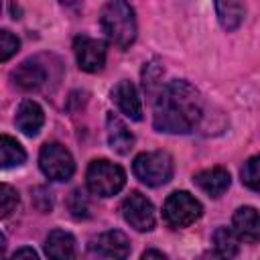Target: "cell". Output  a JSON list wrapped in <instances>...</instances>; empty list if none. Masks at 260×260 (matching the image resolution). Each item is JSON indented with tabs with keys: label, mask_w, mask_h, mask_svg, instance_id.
<instances>
[{
	"label": "cell",
	"mask_w": 260,
	"mask_h": 260,
	"mask_svg": "<svg viewBox=\"0 0 260 260\" xmlns=\"http://www.w3.org/2000/svg\"><path fill=\"white\" fill-rule=\"evenodd\" d=\"M203 116V100L199 91L183 81L173 79L160 87L154 98L152 124L158 132L167 134H189L197 128Z\"/></svg>",
	"instance_id": "cell-1"
},
{
	"label": "cell",
	"mask_w": 260,
	"mask_h": 260,
	"mask_svg": "<svg viewBox=\"0 0 260 260\" xmlns=\"http://www.w3.org/2000/svg\"><path fill=\"white\" fill-rule=\"evenodd\" d=\"M102 28L112 45L128 49L136 41V16L126 0H110L100 16Z\"/></svg>",
	"instance_id": "cell-2"
},
{
	"label": "cell",
	"mask_w": 260,
	"mask_h": 260,
	"mask_svg": "<svg viewBox=\"0 0 260 260\" xmlns=\"http://www.w3.org/2000/svg\"><path fill=\"white\" fill-rule=\"evenodd\" d=\"M132 171L140 183L148 187H160L173 177V158L165 150L140 152L132 162Z\"/></svg>",
	"instance_id": "cell-3"
},
{
	"label": "cell",
	"mask_w": 260,
	"mask_h": 260,
	"mask_svg": "<svg viewBox=\"0 0 260 260\" xmlns=\"http://www.w3.org/2000/svg\"><path fill=\"white\" fill-rule=\"evenodd\" d=\"M85 183L89 193L98 197H112L116 195L124 183H126V173L120 165H114L106 158L91 160L85 173Z\"/></svg>",
	"instance_id": "cell-4"
},
{
	"label": "cell",
	"mask_w": 260,
	"mask_h": 260,
	"mask_svg": "<svg viewBox=\"0 0 260 260\" xmlns=\"http://www.w3.org/2000/svg\"><path fill=\"white\" fill-rule=\"evenodd\" d=\"M203 213L201 203L187 191H175L167 197L162 207V217L173 230H181L197 221Z\"/></svg>",
	"instance_id": "cell-5"
},
{
	"label": "cell",
	"mask_w": 260,
	"mask_h": 260,
	"mask_svg": "<svg viewBox=\"0 0 260 260\" xmlns=\"http://www.w3.org/2000/svg\"><path fill=\"white\" fill-rule=\"evenodd\" d=\"M41 171L51 181H69L75 173V160L71 152L59 142H47L39 154Z\"/></svg>",
	"instance_id": "cell-6"
},
{
	"label": "cell",
	"mask_w": 260,
	"mask_h": 260,
	"mask_svg": "<svg viewBox=\"0 0 260 260\" xmlns=\"http://www.w3.org/2000/svg\"><path fill=\"white\" fill-rule=\"evenodd\" d=\"M122 215L126 223H130L138 232H150L154 228L156 215H154V205L150 199H146L142 193L132 191L124 201H122Z\"/></svg>",
	"instance_id": "cell-7"
},
{
	"label": "cell",
	"mask_w": 260,
	"mask_h": 260,
	"mask_svg": "<svg viewBox=\"0 0 260 260\" xmlns=\"http://www.w3.org/2000/svg\"><path fill=\"white\" fill-rule=\"evenodd\" d=\"M73 51H75L79 69H83L87 73H95L106 65V43L100 39L79 35L73 41Z\"/></svg>",
	"instance_id": "cell-8"
},
{
	"label": "cell",
	"mask_w": 260,
	"mask_h": 260,
	"mask_svg": "<svg viewBox=\"0 0 260 260\" xmlns=\"http://www.w3.org/2000/svg\"><path fill=\"white\" fill-rule=\"evenodd\" d=\"M87 250L91 256H100V258H126L130 254V242L122 232L110 230L93 238Z\"/></svg>",
	"instance_id": "cell-9"
},
{
	"label": "cell",
	"mask_w": 260,
	"mask_h": 260,
	"mask_svg": "<svg viewBox=\"0 0 260 260\" xmlns=\"http://www.w3.org/2000/svg\"><path fill=\"white\" fill-rule=\"evenodd\" d=\"M112 102L120 108V112L124 116H128L130 120H142V104L138 98V91L134 87L132 81L122 79L112 87Z\"/></svg>",
	"instance_id": "cell-10"
},
{
	"label": "cell",
	"mask_w": 260,
	"mask_h": 260,
	"mask_svg": "<svg viewBox=\"0 0 260 260\" xmlns=\"http://www.w3.org/2000/svg\"><path fill=\"white\" fill-rule=\"evenodd\" d=\"M193 183L203 191L207 193L209 197H219L223 195L228 189H230V183H232V177L225 169L221 167H211V169H205L201 173H197L193 177Z\"/></svg>",
	"instance_id": "cell-11"
},
{
	"label": "cell",
	"mask_w": 260,
	"mask_h": 260,
	"mask_svg": "<svg viewBox=\"0 0 260 260\" xmlns=\"http://www.w3.org/2000/svg\"><path fill=\"white\" fill-rule=\"evenodd\" d=\"M14 124L16 128L26 134V136H37L39 130L43 128L45 124V114H43V108L32 102V100H24L18 110H16V118H14Z\"/></svg>",
	"instance_id": "cell-12"
},
{
	"label": "cell",
	"mask_w": 260,
	"mask_h": 260,
	"mask_svg": "<svg viewBox=\"0 0 260 260\" xmlns=\"http://www.w3.org/2000/svg\"><path fill=\"white\" fill-rule=\"evenodd\" d=\"M106 128H108V144L114 152L118 154H128L134 146V134L128 130V126L114 114L110 112L106 118Z\"/></svg>",
	"instance_id": "cell-13"
},
{
	"label": "cell",
	"mask_w": 260,
	"mask_h": 260,
	"mask_svg": "<svg viewBox=\"0 0 260 260\" xmlns=\"http://www.w3.org/2000/svg\"><path fill=\"white\" fill-rule=\"evenodd\" d=\"M232 228L244 242H256L260 240V215L254 207H240L236 209L232 217Z\"/></svg>",
	"instance_id": "cell-14"
},
{
	"label": "cell",
	"mask_w": 260,
	"mask_h": 260,
	"mask_svg": "<svg viewBox=\"0 0 260 260\" xmlns=\"http://www.w3.org/2000/svg\"><path fill=\"white\" fill-rule=\"evenodd\" d=\"M12 79L22 89H39L47 81V71L39 61L26 59L12 71Z\"/></svg>",
	"instance_id": "cell-15"
},
{
	"label": "cell",
	"mask_w": 260,
	"mask_h": 260,
	"mask_svg": "<svg viewBox=\"0 0 260 260\" xmlns=\"http://www.w3.org/2000/svg\"><path fill=\"white\" fill-rule=\"evenodd\" d=\"M45 254L49 258H73L75 238L65 230H53L45 240Z\"/></svg>",
	"instance_id": "cell-16"
},
{
	"label": "cell",
	"mask_w": 260,
	"mask_h": 260,
	"mask_svg": "<svg viewBox=\"0 0 260 260\" xmlns=\"http://www.w3.org/2000/svg\"><path fill=\"white\" fill-rule=\"evenodd\" d=\"M215 10L219 24L225 30H236L244 18V4L242 0H215Z\"/></svg>",
	"instance_id": "cell-17"
},
{
	"label": "cell",
	"mask_w": 260,
	"mask_h": 260,
	"mask_svg": "<svg viewBox=\"0 0 260 260\" xmlns=\"http://www.w3.org/2000/svg\"><path fill=\"white\" fill-rule=\"evenodd\" d=\"M213 246H215V254L223 256V258H234L240 252V238L234 232V228H225L219 225L213 232Z\"/></svg>",
	"instance_id": "cell-18"
},
{
	"label": "cell",
	"mask_w": 260,
	"mask_h": 260,
	"mask_svg": "<svg viewBox=\"0 0 260 260\" xmlns=\"http://www.w3.org/2000/svg\"><path fill=\"white\" fill-rule=\"evenodd\" d=\"M0 160H2V169L20 167L26 160V152H24V148L14 138L4 134L0 138Z\"/></svg>",
	"instance_id": "cell-19"
},
{
	"label": "cell",
	"mask_w": 260,
	"mask_h": 260,
	"mask_svg": "<svg viewBox=\"0 0 260 260\" xmlns=\"http://www.w3.org/2000/svg\"><path fill=\"white\" fill-rule=\"evenodd\" d=\"M240 177H242V183L252 189V191H258L260 193V154L248 158L240 171Z\"/></svg>",
	"instance_id": "cell-20"
},
{
	"label": "cell",
	"mask_w": 260,
	"mask_h": 260,
	"mask_svg": "<svg viewBox=\"0 0 260 260\" xmlns=\"http://www.w3.org/2000/svg\"><path fill=\"white\" fill-rule=\"evenodd\" d=\"M18 205V193L10 187V185H2L0 187V215L2 217H8Z\"/></svg>",
	"instance_id": "cell-21"
},
{
	"label": "cell",
	"mask_w": 260,
	"mask_h": 260,
	"mask_svg": "<svg viewBox=\"0 0 260 260\" xmlns=\"http://www.w3.org/2000/svg\"><path fill=\"white\" fill-rule=\"evenodd\" d=\"M69 211L73 217H87L89 215V201L81 189H75L69 195Z\"/></svg>",
	"instance_id": "cell-22"
},
{
	"label": "cell",
	"mask_w": 260,
	"mask_h": 260,
	"mask_svg": "<svg viewBox=\"0 0 260 260\" xmlns=\"http://www.w3.org/2000/svg\"><path fill=\"white\" fill-rule=\"evenodd\" d=\"M20 47V41L10 30H0V61H8Z\"/></svg>",
	"instance_id": "cell-23"
},
{
	"label": "cell",
	"mask_w": 260,
	"mask_h": 260,
	"mask_svg": "<svg viewBox=\"0 0 260 260\" xmlns=\"http://www.w3.org/2000/svg\"><path fill=\"white\" fill-rule=\"evenodd\" d=\"M12 258L16 260V258H30V260H37L39 256H37V252L32 250V248H18L14 254H12Z\"/></svg>",
	"instance_id": "cell-24"
},
{
	"label": "cell",
	"mask_w": 260,
	"mask_h": 260,
	"mask_svg": "<svg viewBox=\"0 0 260 260\" xmlns=\"http://www.w3.org/2000/svg\"><path fill=\"white\" fill-rule=\"evenodd\" d=\"M142 258H144V260H146V258H165V254L158 252V250H146V252H142Z\"/></svg>",
	"instance_id": "cell-25"
},
{
	"label": "cell",
	"mask_w": 260,
	"mask_h": 260,
	"mask_svg": "<svg viewBox=\"0 0 260 260\" xmlns=\"http://www.w3.org/2000/svg\"><path fill=\"white\" fill-rule=\"evenodd\" d=\"M63 6H73V4H79V0H59Z\"/></svg>",
	"instance_id": "cell-26"
}]
</instances>
